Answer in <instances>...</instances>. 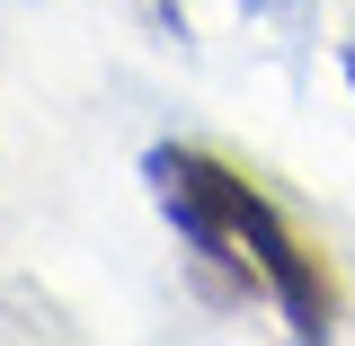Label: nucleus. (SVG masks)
<instances>
[{
  "label": "nucleus",
  "mask_w": 355,
  "mask_h": 346,
  "mask_svg": "<svg viewBox=\"0 0 355 346\" xmlns=\"http://www.w3.org/2000/svg\"><path fill=\"white\" fill-rule=\"evenodd\" d=\"M142 187L187 240V258L205 266L222 302H266L293 338H329L338 329V266L302 222L266 196L240 160H222L205 142H151L142 151Z\"/></svg>",
  "instance_id": "f257e3e1"
},
{
  "label": "nucleus",
  "mask_w": 355,
  "mask_h": 346,
  "mask_svg": "<svg viewBox=\"0 0 355 346\" xmlns=\"http://www.w3.org/2000/svg\"><path fill=\"white\" fill-rule=\"evenodd\" d=\"M338 62H347V89H355V36H347V44H338Z\"/></svg>",
  "instance_id": "f03ea898"
},
{
  "label": "nucleus",
  "mask_w": 355,
  "mask_h": 346,
  "mask_svg": "<svg viewBox=\"0 0 355 346\" xmlns=\"http://www.w3.org/2000/svg\"><path fill=\"white\" fill-rule=\"evenodd\" d=\"M249 9H284V0H249Z\"/></svg>",
  "instance_id": "7ed1b4c3"
}]
</instances>
